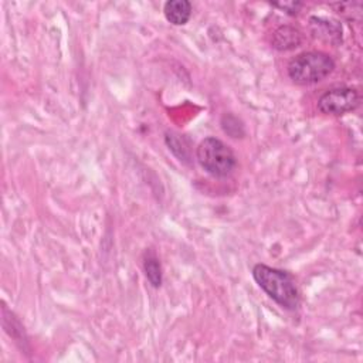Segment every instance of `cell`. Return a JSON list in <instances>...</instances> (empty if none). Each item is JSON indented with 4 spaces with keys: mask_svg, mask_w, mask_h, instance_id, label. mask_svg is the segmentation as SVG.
I'll list each match as a JSON object with an SVG mask.
<instances>
[{
    "mask_svg": "<svg viewBox=\"0 0 363 363\" xmlns=\"http://www.w3.org/2000/svg\"><path fill=\"white\" fill-rule=\"evenodd\" d=\"M222 125H223V130L233 138H241V135H245L243 125H240L238 119L233 115H224L223 121H222Z\"/></svg>",
    "mask_w": 363,
    "mask_h": 363,
    "instance_id": "10",
    "label": "cell"
},
{
    "mask_svg": "<svg viewBox=\"0 0 363 363\" xmlns=\"http://www.w3.org/2000/svg\"><path fill=\"white\" fill-rule=\"evenodd\" d=\"M144 270L152 287L159 288L162 284V267H160L159 258L152 250H146L144 254Z\"/></svg>",
    "mask_w": 363,
    "mask_h": 363,
    "instance_id": "8",
    "label": "cell"
},
{
    "mask_svg": "<svg viewBox=\"0 0 363 363\" xmlns=\"http://www.w3.org/2000/svg\"><path fill=\"white\" fill-rule=\"evenodd\" d=\"M165 17L175 26H183L192 16V3L187 0H169L164 6Z\"/></svg>",
    "mask_w": 363,
    "mask_h": 363,
    "instance_id": "7",
    "label": "cell"
},
{
    "mask_svg": "<svg viewBox=\"0 0 363 363\" xmlns=\"http://www.w3.org/2000/svg\"><path fill=\"white\" fill-rule=\"evenodd\" d=\"M165 139H167V145L179 157V160L187 162V160L190 159V150H189V145L185 141V138L182 135H179V134L168 132Z\"/></svg>",
    "mask_w": 363,
    "mask_h": 363,
    "instance_id": "9",
    "label": "cell"
},
{
    "mask_svg": "<svg viewBox=\"0 0 363 363\" xmlns=\"http://www.w3.org/2000/svg\"><path fill=\"white\" fill-rule=\"evenodd\" d=\"M360 105V95L355 88L339 87L322 94L318 100V109L325 115L341 116L355 111Z\"/></svg>",
    "mask_w": 363,
    "mask_h": 363,
    "instance_id": "4",
    "label": "cell"
},
{
    "mask_svg": "<svg viewBox=\"0 0 363 363\" xmlns=\"http://www.w3.org/2000/svg\"><path fill=\"white\" fill-rule=\"evenodd\" d=\"M196 157L200 167L215 178L229 176L237 165V159L231 148L213 137L199 144Z\"/></svg>",
    "mask_w": 363,
    "mask_h": 363,
    "instance_id": "3",
    "label": "cell"
},
{
    "mask_svg": "<svg viewBox=\"0 0 363 363\" xmlns=\"http://www.w3.org/2000/svg\"><path fill=\"white\" fill-rule=\"evenodd\" d=\"M301 43H302L301 31L291 26H281L272 34V47L279 52L294 50Z\"/></svg>",
    "mask_w": 363,
    "mask_h": 363,
    "instance_id": "5",
    "label": "cell"
},
{
    "mask_svg": "<svg viewBox=\"0 0 363 363\" xmlns=\"http://www.w3.org/2000/svg\"><path fill=\"white\" fill-rule=\"evenodd\" d=\"M253 277L258 287L278 305L286 309H297L300 305V293L293 275L287 271L257 264L253 268Z\"/></svg>",
    "mask_w": 363,
    "mask_h": 363,
    "instance_id": "1",
    "label": "cell"
},
{
    "mask_svg": "<svg viewBox=\"0 0 363 363\" xmlns=\"http://www.w3.org/2000/svg\"><path fill=\"white\" fill-rule=\"evenodd\" d=\"M309 22H311V31L314 37L330 43H339V40L342 38V30L335 22H330L319 17H312Z\"/></svg>",
    "mask_w": 363,
    "mask_h": 363,
    "instance_id": "6",
    "label": "cell"
},
{
    "mask_svg": "<svg viewBox=\"0 0 363 363\" xmlns=\"http://www.w3.org/2000/svg\"><path fill=\"white\" fill-rule=\"evenodd\" d=\"M335 68L334 59L322 52H305L288 64V75L298 86H309L325 79Z\"/></svg>",
    "mask_w": 363,
    "mask_h": 363,
    "instance_id": "2",
    "label": "cell"
}]
</instances>
